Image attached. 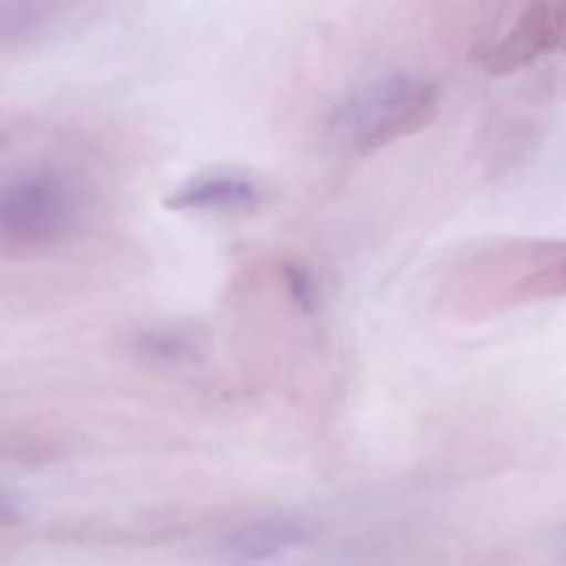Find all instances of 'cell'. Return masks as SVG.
Instances as JSON below:
<instances>
[{
	"instance_id": "8",
	"label": "cell",
	"mask_w": 566,
	"mask_h": 566,
	"mask_svg": "<svg viewBox=\"0 0 566 566\" xmlns=\"http://www.w3.org/2000/svg\"><path fill=\"white\" fill-rule=\"evenodd\" d=\"M285 274H287L290 287H292V294L296 296V301L301 305H310L312 298H314V292H312V281L307 279V274L298 268H292V265L285 268Z\"/></svg>"
},
{
	"instance_id": "4",
	"label": "cell",
	"mask_w": 566,
	"mask_h": 566,
	"mask_svg": "<svg viewBox=\"0 0 566 566\" xmlns=\"http://www.w3.org/2000/svg\"><path fill=\"white\" fill-rule=\"evenodd\" d=\"M265 199L259 177L241 168H210L192 175L166 197V208L179 212L239 214L256 210Z\"/></svg>"
},
{
	"instance_id": "7",
	"label": "cell",
	"mask_w": 566,
	"mask_h": 566,
	"mask_svg": "<svg viewBox=\"0 0 566 566\" xmlns=\"http://www.w3.org/2000/svg\"><path fill=\"white\" fill-rule=\"evenodd\" d=\"M139 347L157 360L186 363L195 356V343L184 332L153 329L139 338Z\"/></svg>"
},
{
	"instance_id": "2",
	"label": "cell",
	"mask_w": 566,
	"mask_h": 566,
	"mask_svg": "<svg viewBox=\"0 0 566 566\" xmlns=\"http://www.w3.org/2000/svg\"><path fill=\"white\" fill-rule=\"evenodd\" d=\"M566 0H489L471 57L491 75H509L562 49Z\"/></svg>"
},
{
	"instance_id": "3",
	"label": "cell",
	"mask_w": 566,
	"mask_h": 566,
	"mask_svg": "<svg viewBox=\"0 0 566 566\" xmlns=\"http://www.w3.org/2000/svg\"><path fill=\"white\" fill-rule=\"evenodd\" d=\"M80 219V195L60 172L35 170L0 184V241L46 245L64 239Z\"/></svg>"
},
{
	"instance_id": "6",
	"label": "cell",
	"mask_w": 566,
	"mask_h": 566,
	"mask_svg": "<svg viewBox=\"0 0 566 566\" xmlns=\"http://www.w3.org/2000/svg\"><path fill=\"white\" fill-rule=\"evenodd\" d=\"M71 0H0V40H27L46 31Z\"/></svg>"
},
{
	"instance_id": "1",
	"label": "cell",
	"mask_w": 566,
	"mask_h": 566,
	"mask_svg": "<svg viewBox=\"0 0 566 566\" xmlns=\"http://www.w3.org/2000/svg\"><path fill=\"white\" fill-rule=\"evenodd\" d=\"M440 88L409 71L382 73L354 88L334 113L338 139L367 157L424 130L438 115Z\"/></svg>"
},
{
	"instance_id": "5",
	"label": "cell",
	"mask_w": 566,
	"mask_h": 566,
	"mask_svg": "<svg viewBox=\"0 0 566 566\" xmlns=\"http://www.w3.org/2000/svg\"><path fill=\"white\" fill-rule=\"evenodd\" d=\"M303 531L292 520L268 517L232 528L221 539V553L232 564H259L296 546Z\"/></svg>"
}]
</instances>
